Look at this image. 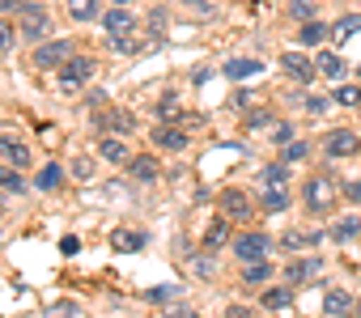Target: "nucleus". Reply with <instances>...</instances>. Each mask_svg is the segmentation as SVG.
Here are the masks:
<instances>
[{"label":"nucleus","mask_w":361,"mask_h":318,"mask_svg":"<svg viewBox=\"0 0 361 318\" xmlns=\"http://www.w3.org/2000/svg\"><path fill=\"white\" fill-rule=\"evenodd\" d=\"M281 64H285V72H289V77H298L302 85L314 77V64H310L306 56H293V51H289V56H281Z\"/></svg>","instance_id":"13"},{"label":"nucleus","mask_w":361,"mask_h":318,"mask_svg":"<svg viewBox=\"0 0 361 318\" xmlns=\"http://www.w3.org/2000/svg\"><path fill=\"white\" fill-rule=\"evenodd\" d=\"M314 68H319L323 77H340V72H344V60H340V56H331V51H323V56L314 60Z\"/></svg>","instance_id":"31"},{"label":"nucleus","mask_w":361,"mask_h":318,"mask_svg":"<svg viewBox=\"0 0 361 318\" xmlns=\"http://www.w3.org/2000/svg\"><path fill=\"white\" fill-rule=\"evenodd\" d=\"M357 234H361V217H344V221L331 229V238H336V242H348V238H357Z\"/></svg>","instance_id":"33"},{"label":"nucleus","mask_w":361,"mask_h":318,"mask_svg":"<svg viewBox=\"0 0 361 318\" xmlns=\"http://www.w3.org/2000/svg\"><path fill=\"white\" fill-rule=\"evenodd\" d=\"M323 148H327V157H357L361 136H357V132H348V127H340V132H331V136L323 140Z\"/></svg>","instance_id":"5"},{"label":"nucleus","mask_w":361,"mask_h":318,"mask_svg":"<svg viewBox=\"0 0 361 318\" xmlns=\"http://www.w3.org/2000/svg\"><path fill=\"white\" fill-rule=\"evenodd\" d=\"M336 318H348V314H336ZM353 318H357V314H353Z\"/></svg>","instance_id":"50"},{"label":"nucleus","mask_w":361,"mask_h":318,"mask_svg":"<svg viewBox=\"0 0 361 318\" xmlns=\"http://www.w3.org/2000/svg\"><path fill=\"white\" fill-rule=\"evenodd\" d=\"M259 204H264V212H281V208H289V191L268 187V191H259Z\"/></svg>","instance_id":"18"},{"label":"nucleus","mask_w":361,"mask_h":318,"mask_svg":"<svg viewBox=\"0 0 361 318\" xmlns=\"http://www.w3.org/2000/svg\"><path fill=\"white\" fill-rule=\"evenodd\" d=\"M272 140L289 144V140H293V123H276V127H272Z\"/></svg>","instance_id":"41"},{"label":"nucleus","mask_w":361,"mask_h":318,"mask_svg":"<svg viewBox=\"0 0 361 318\" xmlns=\"http://www.w3.org/2000/svg\"><path fill=\"white\" fill-rule=\"evenodd\" d=\"M323 310H327V314H344V310H348V293H344V288H331V293L323 297Z\"/></svg>","instance_id":"34"},{"label":"nucleus","mask_w":361,"mask_h":318,"mask_svg":"<svg viewBox=\"0 0 361 318\" xmlns=\"http://www.w3.org/2000/svg\"><path fill=\"white\" fill-rule=\"evenodd\" d=\"M281 242H285V250H310V246L323 242V234H319V229H289Z\"/></svg>","instance_id":"11"},{"label":"nucleus","mask_w":361,"mask_h":318,"mask_svg":"<svg viewBox=\"0 0 361 318\" xmlns=\"http://www.w3.org/2000/svg\"><path fill=\"white\" fill-rule=\"evenodd\" d=\"M226 242H230V225H226V221H213L209 234H204V246L217 250V246H226Z\"/></svg>","instance_id":"26"},{"label":"nucleus","mask_w":361,"mask_h":318,"mask_svg":"<svg viewBox=\"0 0 361 318\" xmlns=\"http://www.w3.org/2000/svg\"><path fill=\"white\" fill-rule=\"evenodd\" d=\"M94 127H98V132H106V127H115V132H132V127H136V119H132V115H123V110H106V115H98V119H94Z\"/></svg>","instance_id":"15"},{"label":"nucleus","mask_w":361,"mask_h":318,"mask_svg":"<svg viewBox=\"0 0 361 318\" xmlns=\"http://www.w3.org/2000/svg\"><path fill=\"white\" fill-rule=\"evenodd\" d=\"M157 115H161V123H178V119H183V110H178V98L166 94V98L157 102Z\"/></svg>","instance_id":"28"},{"label":"nucleus","mask_w":361,"mask_h":318,"mask_svg":"<svg viewBox=\"0 0 361 318\" xmlns=\"http://www.w3.org/2000/svg\"><path fill=\"white\" fill-rule=\"evenodd\" d=\"M0 157H5L9 166H30V148H26V140L5 136V132H0Z\"/></svg>","instance_id":"8"},{"label":"nucleus","mask_w":361,"mask_h":318,"mask_svg":"<svg viewBox=\"0 0 361 318\" xmlns=\"http://www.w3.org/2000/svg\"><path fill=\"white\" fill-rule=\"evenodd\" d=\"M298 39H302L306 47H314V43H323V39H327V22H314V18H310V22L302 26V34H298Z\"/></svg>","instance_id":"25"},{"label":"nucleus","mask_w":361,"mask_h":318,"mask_svg":"<svg viewBox=\"0 0 361 318\" xmlns=\"http://www.w3.org/2000/svg\"><path fill=\"white\" fill-rule=\"evenodd\" d=\"M353 314H357V318H361V301H357V310H353Z\"/></svg>","instance_id":"49"},{"label":"nucleus","mask_w":361,"mask_h":318,"mask_svg":"<svg viewBox=\"0 0 361 318\" xmlns=\"http://www.w3.org/2000/svg\"><path fill=\"white\" fill-rule=\"evenodd\" d=\"M178 293H183L178 284H157V288H149V293H145V301H153V305H166V301H174Z\"/></svg>","instance_id":"29"},{"label":"nucleus","mask_w":361,"mask_h":318,"mask_svg":"<svg viewBox=\"0 0 361 318\" xmlns=\"http://www.w3.org/2000/svg\"><path fill=\"white\" fill-rule=\"evenodd\" d=\"M111 47H115L119 56H136V39H132V34H111Z\"/></svg>","instance_id":"37"},{"label":"nucleus","mask_w":361,"mask_h":318,"mask_svg":"<svg viewBox=\"0 0 361 318\" xmlns=\"http://www.w3.org/2000/svg\"><path fill=\"white\" fill-rule=\"evenodd\" d=\"M60 183H64V170H60L56 162H51V166H43V170H39V179H35V187H39V191H56Z\"/></svg>","instance_id":"20"},{"label":"nucleus","mask_w":361,"mask_h":318,"mask_svg":"<svg viewBox=\"0 0 361 318\" xmlns=\"http://www.w3.org/2000/svg\"><path fill=\"white\" fill-rule=\"evenodd\" d=\"M153 144L178 153V148H188V132H183V127H174V123H161V127H153Z\"/></svg>","instance_id":"9"},{"label":"nucleus","mask_w":361,"mask_h":318,"mask_svg":"<svg viewBox=\"0 0 361 318\" xmlns=\"http://www.w3.org/2000/svg\"><path fill=\"white\" fill-rule=\"evenodd\" d=\"M98 5H102V0H68V13H73V22H94Z\"/></svg>","instance_id":"19"},{"label":"nucleus","mask_w":361,"mask_h":318,"mask_svg":"<svg viewBox=\"0 0 361 318\" xmlns=\"http://www.w3.org/2000/svg\"><path fill=\"white\" fill-rule=\"evenodd\" d=\"M119 5H132V0H119Z\"/></svg>","instance_id":"51"},{"label":"nucleus","mask_w":361,"mask_h":318,"mask_svg":"<svg viewBox=\"0 0 361 318\" xmlns=\"http://www.w3.org/2000/svg\"><path fill=\"white\" fill-rule=\"evenodd\" d=\"M259 72H264V60H230L226 64L230 81H247V77H259Z\"/></svg>","instance_id":"14"},{"label":"nucleus","mask_w":361,"mask_h":318,"mask_svg":"<svg viewBox=\"0 0 361 318\" xmlns=\"http://www.w3.org/2000/svg\"><path fill=\"white\" fill-rule=\"evenodd\" d=\"M259 183H264V187H285V183H289V162H272V166H264Z\"/></svg>","instance_id":"17"},{"label":"nucleus","mask_w":361,"mask_h":318,"mask_svg":"<svg viewBox=\"0 0 361 318\" xmlns=\"http://www.w3.org/2000/svg\"><path fill=\"white\" fill-rule=\"evenodd\" d=\"M47 30H51V22H47V13H43L39 5H26V9H22V34H26L30 43H39V39L47 34Z\"/></svg>","instance_id":"6"},{"label":"nucleus","mask_w":361,"mask_h":318,"mask_svg":"<svg viewBox=\"0 0 361 318\" xmlns=\"http://www.w3.org/2000/svg\"><path fill=\"white\" fill-rule=\"evenodd\" d=\"M306 153H310L306 140H289V144L281 148V162H289V166H293V162H306Z\"/></svg>","instance_id":"30"},{"label":"nucleus","mask_w":361,"mask_h":318,"mask_svg":"<svg viewBox=\"0 0 361 318\" xmlns=\"http://www.w3.org/2000/svg\"><path fill=\"white\" fill-rule=\"evenodd\" d=\"M30 60H35V68H43V72H47V68H64V64L73 60V43H68V39L43 43V47H39V51H35Z\"/></svg>","instance_id":"2"},{"label":"nucleus","mask_w":361,"mask_h":318,"mask_svg":"<svg viewBox=\"0 0 361 318\" xmlns=\"http://www.w3.org/2000/svg\"><path fill=\"white\" fill-rule=\"evenodd\" d=\"M94 77V56H73L64 68H60V94H77L81 81Z\"/></svg>","instance_id":"1"},{"label":"nucleus","mask_w":361,"mask_h":318,"mask_svg":"<svg viewBox=\"0 0 361 318\" xmlns=\"http://www.w3.org/2000/svg\"><path fill=\"white\" fill-rule=\"evenodd\" d=\"M331 98H336L340 106H357V102H361V89H353V85H340Z\"/></svg>","instance_id":"38"},{"label":"nucleus","mask_w":361,"mask_h":318,"mask_svg":"<svg viewBox=\"0 0 361 318\" xmlns=\"http://www.w3.org/2000/svg\"><path fill=\"white\" fill-rule=\"evenodd\" d=\"M264 305H268V310H289V305H293V288H281V284L268 288V293H264Z\"/></svg>","instance_id":"23"},{"label":"nucleus","mask_w":361,"mask_h":318,"mask_svg":"<svg viewBox=\"0 0 361 318\" xmlns=\"http://www.w3.org/2000/svg\"><path fill=\"white\" fill-rule=\"evenodd\" d=\"M264 123H276V119H272V115H251V119H247V127H264Z\"/></svg>","instance_id":"44"},{"label":"nucleus","mask_w":361,"mask_h":318,"mask_svg":"<svg viewBox=\"0 0 361 318\" xmlns=\"http://www.w3.org/2000/svg\"><path fill=\"white\" fill-rule=\"evenodd\" d=\"M77 314H81V310H77L73 301H51V305H47V318H77Z\"/></svg>","instance_id":"36"},{"label":"nucleus","mask_w":361,"mask_h":318,"mask_svg":"<svg viewBox=\"0 0 361 318\" xmlns=\"http://www.w3.org/2000/svg\"><path fill=\"white\" fill-rule=\"evenodd\" d=\"M73 174H77V179H90V174H94V162H90V157H77V162H73Z\"/></svg>","instance_id":"40"},{"label":"nucleus","mask_w":361,"mask_h":318,"mask_svg":"<svg viewBox=\"0 0 361 318\" xmlns=\"http://www.w3.org/2000/svg\"><path fill=\"white\" fill-rule=\"evenodd\" d=\"M22 5V0H0V13H5V9H18Z\"/></svg>","instance_id":"48"},{"label":"nucleus","mask_w":361,"mask_h":318,"mask_svg":"<svg viewBox=\"0 0 361 318\" xmlns=\"http://www.w3.org/2000/svg\"><path fill=\"white\" fill-rule=\"evenodd\" d=\"M357 30H361V13H348V18H340V22H336L331 39H336V43H344V39H353Z\"/></svg>","instance_id":"24"},{"label":"nucleus","mask_w":361,"mask_h":318,"mask_svg":"<svg viewBox=\"0 0 361 318\" xmlns=\"http://www.w3.org/2000/svg\"><path fill=\"white\" fill-rule=\"evenodd\" d=\"M60 250H64V255H77V250H81V242H77V238H64V242H60Z\"/></svg>","instance_id":"45"},{"label":"nucleus","mask_w":361,"mask_h":318,"mask_svg":"<svg viewBox=\"0 0 361 318\" xmlns=\"http://www.w3.org/2000/svg\"><path fill=\"white\" fill-rule=\"evenodd\" d=\"M102 26H106L111 34H132V30H136V18H132V9H128V5H115V9L102 18Z\"/></svg>","instance_id":"10"},{"label":"nucleus","mask_w":361,"mask_h":318,"mask_svg":"<svg viewBox=\"0 0 361 318\" xmlns=\"http://www.w3.org/2000/svg\"><path fill=\"white\" fill-rule=\"evenodd\" d=\"M9 47H13V26L0 22V51H9Z\"/></svg>","instance_id":"42"},{"label":"nucleus","mask_w":361,"mask_h":318,"mask_svg":"<svg viewBox=\"0 0 361 318\" xmlns=\"http://www.w3.org/2000/svg\"><path fill=\"white\" fill-rule=\"evenodd\" d=\"M243 276H247V284H264V280L272 276V263H268V259H255V263H247Z\"/></svg>","instance_id":"32"},{"label":"nucleus","mask_w":361,"mask_h":318,"mask_svg":"<svg viewBox=\"0 0 361 318\" xmlns=\"http://www.w3.org/2000/svg\"><path fill=\"white\" fill-rule=\"evenodd\" d=\"M161 318H200V314H196L192 305H183V301L174 297V301H166V305H161Z\"/></svg>","instance_id":"35"},{"label":"nucleus","mask_w":361,"mask_h":318,"mask_svg":"<svg viewBox=\"0 0 361 318\" xmlns=\"http://www.w3.org/2000/svg\"><path fill=\"white\" fill-rule=\"evenodd\" d=\"M98 153L106 157V162H111V166H123V162H128V157H132V153H128V144H123L119 136H102V140H98Z\"/></svg>","instance_id":"12"},{"label":"nucleus","mask_w":361,"mask_h":318,"mask_svg":"<svg viewBox=\"0 0 361 318\" xmlns=\"http://www.w3.org/2000/svg\"><path fill=\"white\" fill-rule=\"evenodd\" d=\"M111 246H115V250H140V246H145V234H132V229H115V234H111Z\"/></svg>","instance_id":"21"},{"label":"nucleus","mask_w":361,"mask_h":318,"mask_svg":"<svg viewBox=\"0 0 361 318\" xmlns=\"http://www.w3.org/2000/svg\"><path fill=\"white\" fill-rule=\"evenodd\" d=\"M128 170H132V179H140V183H153V179H157V157H132V162H128Z\"/></svg>","instance_id":"16"},{"label":"nucleus","mask_w":361,"mask_h":318,"mask_svg":"<svg viewBox=\"0 0 361 318\" xmlns=\"http://www.w3.org/2000/svg\"><path fill=\"white\" fill-rule=\"evenodd\" d=\"M221 212H226L230 221H251V212H255V208H251L247 191H234V187H230V191L221 196Z\"/></svg>","instance_id":"7"},{"label":"nucleus","mask_w":361,"mask_h":318,"mask_svg":"<svg viewBox=\"0 0 361 318\" xmlns=\"http://www.w3.org/2000/svg\"><path fill=\"white\" fill-rule=\"evenodd\" d=\"M314 272H319V259H293V263L285 267V276H289V280H310Z\"/></svg>","instance_id":"22"},{"label":"nucleus","mask_w":361,"mask_h":318,"mask_svg":"<svg viewBox=\"0 0 361 318\" xmlns=\"http://www.w3.org/2000/svg\"><path fill=\"white\" fill-rule=\"evenodd\" d=\"M268 234H243V238H234V259H243V263H255V259H264L268 255Z\"/></svg>","instance_id":"4"},{"label":"nucleus","mask_w":361,"mask_h":318,"mask_svg":"<svg viewBox=\"0 0 361 318\" xmlns=\"http://www.w3.org/2000/svg\"><path fill=\"white\" fill-rule=\"evenodd\" d=\"M289 13H293V18H302V22H310V18H314V5H310V0H293Z\"/></svg>","instance_id":"39"},{"label":"nucleus","mask_w":361,"mask_h":318,"mask_svg":"<svg viewBox=\"0 0 361 318\" xmlns=\"http://www.w3.org/2000/svg\"><path fill=\"white\" fill-rule=\"evenodd\" d=\"M226 318H251V310H247V305H230Z\"/></svg>","instance_id":"46"},{"label":"nucleus","mask_w":361,"mask_h":318,"mask_svg":"<svg viewBox=\"0 0 361 318\" xmlns=\"http://www.w3.org/2000/svg\"><path fill=\"white\" fill-rule=\"evenodd\" d=\"M302 200H306V208H310V212H327V208H331V200H336L331 179H327V174H314V179L306 183V196H302Z\"/></svg>","instance_id":"3"},{"label":"nucleus","mask_w":361,"mask_h":318,"mask_svg":"<svg viewBox=\"0 0 361 318\" xmlns=\"http://www.w3.org/2000/svg\"><path fill=\"white\" fill-rule=\"evenodd\" d=\"M0 191H13V196H22V191H26V179H22L18 170H9V166H0Z\"/></svg>","instance_id":"27"},{"label":"nucleus","mask_w":361,"mask_h":318,"mask_svg":"<svg viewBox=\"0 0 361 318\" xmlns=\"http://www.w3.org/2000/svg\"><path fill=\"white\" fill-rule=\"evenodd\" d=\"M183 5H192V9H200V13H209V9H213L209 0H183Z\"/></svg>","instance_id":"47"},{"label":"nucleus","mask_w":361,"mask_h":318,"mask_svg":"<svg viewBox=\"0 0 361 318\" xmlns=\"http://www.w3.org/2000/svg\"><path fill=\"white\" fill-rule=\"evenodd\" d=\"M344 200H353V204H361V183H344Z\"/></svg>","instance_id":"43"}]
</instances>
